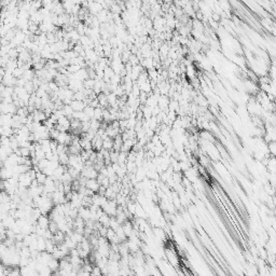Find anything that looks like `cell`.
I'll return each mask as SVG.
<instances>
[{
    "label": "cell",
    "mask_w": 276,
    "mask_h": 276,
    "mask_svg": "<svg viewBox=\"0 0 276 276\" xmlns=\"http://www.w3.org/2000/svg\"><path fill=\"white\" fill-rule=\"evenodd\" d=\"M49 164H50V161L47 160V159H43V160L39 161L38 165H37V166H38V169L42 172L44 168H47V166H49Z\"/></svg>",
    "instance_id": "52a82bcc"
},
{
    "label": "cell",
    "mask_w": 276,
    "mask_h": 276,
    "mask_svg": "<svg viewBox=\"0 0 276 276\" xmlns=\"http://www.w3.org/2000/svg\"><path fill=\"white\" fill-rule=\"evenodd\" d=\"M47 176L44 174L43 172H41V170H39V172H37V176H36V179L38 180V182L40 184H44L45 180H47Z\"/></svg>",
    "instance_id": "5b68a950"
},
{
    "label": "cell",
    "mask_w": 276,
    "mask_h": 276,
    "mask_svg": "<svg viewBox=\"0 0 276 276\" xmlns=\"http://www.w3.org/2000/svg\"><path fill=\"white\" fill-rule=\"evenodd\" d=\"M79 216H80L81 218H83L84 220L91 219V209H90V207L82 206V207L79 208Z\"/></svg>",
    "instance_id": "3957f363"
},
{
    "label": "cell",
    "mask_w": 276,
    "mask_h": 276,
    "mask_svg": "<svg viewBox=\"0 0 276 276\" xmlns=\"http://www.w3.org/2000/svg\"><path fill=\"white\" fill-rule=\"evenodd\" d=\"M35 158L37 159V160H38V161L43 160V159H45V152L43 151L42 149H40V150H37V151H36V155H35Z\"/></svg>",
    "instance_id": "9c48e42d"
},
{
    "label": "cell",
    "mask_w": 276,
    "mask_h": 276,
    "mask_svg": "<svg viewBox=\"0 0 276 276\" xmlns=\"http://www.w3.org/2000/svg\"><path fill=\"white\" fill-rule=\"evenodd\" d=\"M269 151L274 158H276V141L269 142Z\"/></svg>",
    "instance_id": "ba28073f"
},
{
    "label": "cell",
    "mask_w": 276,
    "mask_h": 276,
    "mask_svg": "<svg viewBox=\"0 0 276 276\" xmlns=\"http://www.w3.org/2000/svg\"><path fill=\"white\" fill-rule=\"evenodd\" d=\"M47 267L51 269L52 274L54 273V272L58 271L59 270V260L55 259V258H52V259L49 261V263H47Z\"/></svg>",
    "instance_id": "277c9868"
},
{
    "label": "cell",
    "mask_w": 276,
    "mask_h": 276,
    "mask_svg": "<svg viewBox=\"0 0 276 276\" xmlns=\"http://www.w3.org/2000/svg\"><path fill=\"white\" fill-rule=\"evenodd\" d=\"M59 163L61 165H68L69 163V153L65 152V153L59 154Z\"/></svg>",
    "instance_id": "8992f818"
},
{
    "label": "cell",
    "mask_w": 276,
    "mask_h": 276,
    "mask_svg": "<svg viewBox=\"0 0 276 276\" xmlns=\"http://www.w3.org/2000/svg\"><path fill=\"white\" fill-rule=\"evenodd\" d=\"M50 222H51V219H50L49 215H41L39 217V219L37 220V224L40 225L41 228H44V229L49 228Z\"/></svg>",
    "instance_id": "7a4b0ae2"
},
{
    "label": "cell",
    "mask_w": 276,
    "mask_h": 276,
    "mask_svg": "<svg viewBox=\"0 0 276 276\" xmlns=\"http://www.w3.org/2000/svg\"><path fill=\"white\" fill-rule=\"evenodd\" d=\"M85 187H86L87 189L92 190L94 193H97L98 190H99V188H100V183L97 181V179H87Z\"/></svg>",
    "instance_id": "6da1fadb"
}]
</instances>
